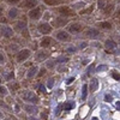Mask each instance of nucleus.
<instances>
[{
	"label": "nucleus",
	"instance_id": "nucleus-1",
	"mask_svg": "<svg viewBox=\"0 0 120 120\" xmlns=\"http://www.w3.org/2000/svg\"><path fill=\"white\" fill-rule=\"evenodd\" d=\"M22 97H23V100H25L26 102H30V103L38 102V97L36 96V94H34L33 91H29V90H25V91L22 93Z\"/></svg>",
	"mask_w": 120,
	"mask_h": 120
},
{
	"label": "nucleus",
	"instance_id": "nucleus-15",
	"mask_svg": "<svg viewBox=\"0 0 120 120\" xmlns=\"http://www.w3.org/2000/svg\"><path fill=\"white\" fill-rule=\"evenodd\" d=\"M0 33H1V35L4 37H11L13 31H12V29L11 28H8V26H3L1 29H0Z\"/></svg>",
	"mask_w": 120,
	"mask_h": 120
},
{
	"label": "nucleus",
	"instance_id": "nucleus-17",
	"mask_svg": "<svg viewBox=\"0 0 120 120\" xmlns=\"http://www.w3.org/2000/svg\"><path fill=\"white\" fill-rule=\"evenodd\" d=\"M97 88H98V81L96 78H93L91 81H90V84H89V90L91 93H94V91H96Z\"/></svg>",
	"mask_w": 120,
	"mask_h": 120
},
{
	"label": "nucleus",
	"instance_id": "nucleus-52",
	"mask_svg": "<svg viewBox=\"0 0 120 120\" xmlns=\"http://www.w3.org/2000/svg\"><path fill=\"white\" fill-rule=\"evenodd\" d=\"M119 1H120V0H119Z\"/></svg>",
	"mask_w": 120,
	"mask_h": 120
},
{
	"label": "nucleus",
	"instance_id": "nucleus-31",
	"mask_svg": "<svg viewBox=\"0 0 120 120\" xmlns=\"http://www.w3.org/2000/svg\"><path fill=\"white\" fill-rule=\"evenodd\" d=\"M93 10H94V5H91V6H90V8L83 10V11H82L81 13H82V15H84V13H90V12H93Z\"/></svg>",
	"mask_w": 120,
	"mask_h": 120
},
{
	"label": "nucleus",
	"instance_id": "nucleus-18",
	"mask_svg": "<svg viewBox=\"0 0 120 120\" xmlns=\"http://www.w3.org/2000/svg\"><path fill=\"white\" fill-rule=\"evenodd\" d=\"M37 72H38V68H37L36 66H33V67L28 71V75H26V76H28V78H34Z\"/></svg>",
	"mask_w": 120,
	"mask_h": 120
},
{
	"label": "nucleus",
	"instance_id": "nucleus-10",
	"mask_svg": "<svg viewBox=\"0 0 120 120\" xmlns=\"http://www.w3.org/2000/svg\"><path fill=\"white\" fill-rule=\"evenodd\" d=\"M53 45H54V40L52 37H49V36H45L41 41H40V46H41L42 48H49Z\"/></svg>",
	"mask_w": 120,
	"mask_h": 120
},
{
	"label": "nucleus",
	"instance_id": "nucleus-22",
	"mask_svg": "<svg viewBox=\"0 0 120 120\" xmlns=\"http://www.w3.org/2000/svg\"><path fill=\"white\" fill-rule=\"evenodd\" d=\"M86 96H88V85H86V84H84V85H83V88H82V98H83V100H85V98H86Z\"/></svg>",
	"mask_w": 120,
	"mask_h": 120
},
{
	"label": "nucleus",
	"instance_id": "nucleus-51",
	"mask_svg": "<svg viewBox=\"0 0 120 120\" xmlns=\"http://www.w3.org/2000/svg\"><path fill=\"white\" fill-rule=\"evenodd\" d=\"M33 120H35V119H33Z\"/></svg>",
	"mask_w": 120,
	"mask_h": 120
},
{
	"label": "nucleus",
	"instance_id": "nucleus-14",
	"mask_svg": "<svg viewBox=\"0 0 120 120\" xmlns=\"http://www.w3.org/2000/svg\"><path fill=\"white\" fill-rule=\"evenodd\" d=\"M7 17H8L10 19H16L17 17H19V10L16 8V7H11V8L8 10Z\"/></svg>",
	"mask_w": 120,
	"mask_h": 120
},
{
	"label": "nucleus",
	"instance_id": "nucleus-38",
	"mask_svg": "<svg viewBox=\"0 0 120 120\" xmlns=\"http://www.w3.org/2000/svg\"><path fill=\"white\" fill-rule=\"evenodd\" d=\"M66 52L67 53H75L76 52V48L75 47H68V48H66Z\"/></svg>",
	"mask_w": 120,
	"mask_h": 120
},
{
	"label": "nucleus",
	"instance_id": "nucleus-9",
	"mask_svg": "<svg viewBox=\"0 0 120 120\" xmlns=\"http://www.w3.org/2000/svg\"><path fill=\"white\" fill-rule=\"evenodd\" d=\"M37 4H38L37 0H23V1L21 3V5H19V7H22V8H31L33 10V7L35 8Z\"/></svg>",
	"mask_w": 120,
	"mask_h": 120
},
{
	"label": "nucleus",
	"instance_id": "nucleus-3",
	"mask_svg": "<svg viewBox=\"0 0 120 120\" xmlns=\"http://www.w3.org/2000/svg\"><path fill=\"white\" fill-rule=\"evenodd\" d=\"M55 38L58 40V41H61V42H67L71 40V36H70V34L67 31H64V30H58V31L54 34Z\"/></svg>",
	"mask_w": 120,
	"mask_h": 120
},
{
	"label": "nucleus",
	"instance_id": "nucleus-26",
	"mask_svg": "<svg viewBox=\"0 0 120 120\" xmlns=\"http://www.w3.org/2000/svg\"><path fill=\"white\" fill-rule=\"evenodd\" d=\"M7 95V89L5 88V86H1L0 85V96L1 97H5Z\"/></svg>",
	"mask_w": 120,
	"mask_h": 120
},
{
	"label": "nucleus",
	"instance_id": "nucleus-2",
	"mask_svg": "<svg viewBox=\"0 0 120 120\" xmlns=\"http://www.w3.org/2000/svg\"><path fill=\"white\" fill-rule=\"evenodd\" d=\"M56 12L60 13L64 17H75L76 13L72 8H70L68 6H61V7H58L56 8Z\"/></svg>",
	"mask_w": 120,
	"mask_h": 120
},
{
	"label": "nucleus",
	"instance_id": "nucleus-5",
	"mask_svg": "<svg viewBox=\"0 0 120 120\" xmlns=\"http://www.w3.org/2000/svg\"><path fill=\"white\" fill-rule=\"evenodd\" d=\"M41 17H42V8L41 7H35V8L29 11V18L31 21H37Z\"/></svg>",
	"mask_w": 120,
	"mask_h": 120
},
{
	"label": "nucleus",
	"instance_id": "nucleus-8",
	"mask_svg": "<svg viewBox=\"0 0 120 120\" xmlns=\"http://www.w3.org/2000/svg\"><path fill=\"white\" fill-rule=\"evenodd\" d=\"M67 30L70 33H73V34H77V33H81L84 30V25L82 23H72L67 26Z\"/></svg>",
	"mask_w": 120,
	"mask_h": 120
},
{
	"label": "nucleus",
	"instance_id": "nucleus-20",
	"mask_svg": "<svg viewBox=\"0 0 120 120\" xmlns=\"http://www.w3.org/2000/svg\"><path fill=\"white\" fill-rule=\"evenodd\" d=\"M24 108H25V111H26L28 113H36V112H37V108H36L35 106H29V105H26Z\"/></svg>",
	"mask_w": 120,
	"mask_h": 120
},
{
	"label": "nucleus",
	"instance_id": "nucleus-41",
	"mask_svg": "<svg viewBox=\"0 0 120 120\" xmlns=\"http://www.w3.org/2000/svg\"><path fill=\"white\" fill-rule=\"evenodd\" d=\"M58 70H59V72H65L66 71V67H61V66H60Z\"/></svg>",
	"mask_w": 120,
	"mask_h": 120
},
{
	"label": "nucleus",
	"instance_id": "nucleus-44",
	"mask_svg": "<svg viewBox=\"0 0 120 120\" xmlns=\"http://www.w3.org/2000/svg\"><path fill=\"white\" fill-rule=\"evenodd\" d=\"M73 81H75V78H68V79H67V82H66V83H67V84H70V83H72Z\"/></svg>",
	"mask_w": 120,
	"mask_h": 120
},
{
	"label": "nucleus",
	"instance_id": "nucleus-13",
	"mask_svg": "<svg viewBox=\"0 0 120 120\" xmlns=\"http://www.w3.org/2000/svg\"><path fill=\"white\" fill-rule=\"evenodd\" d=\"M48 56H49L48 52H46V51H38L35 54V60H36V61H43V60H46Z\"/></svg>",
	"mask_w": 120,
	"mask_h": 120
},
{
	"label": "nucleus",
	"instance_id": "nucleus-32",
	"mask_svg": "<svg viewBox=\"0 0 120 120\" xmlns=\"http://www.w3.org/2000/svg\"><path fill=\"white\" fill-rule=\"evenodd\" d=\"M105 5H106V1H105V0H98V3H97L98 8H103Z\"/></svg>",
	"mask_w": 120,
	"mask_h": 120
},
{
	"label": "nucleus",
	"instance_id": "nucleus-35",
	"mask_svg": "<svg viewBox=\"0 0 120 120\" xmlns=\"http://www.w3.org/2000/svg\"><path fill=\"white\" fill-rule=\"evenodd\" d=\"M6 1H7L8 4H11V5H16V4H18V3H21L22 0H6Z\"/></svg>",
	"mask_w": 120,
	"mask_h": 120
},
{
	"label": "nucleus",
	"instance_id": "nucleus-6",
	"mask_svg": "<svg viewBox=\"0 0 120 120\" xmlns=\"http://www.w3.org/2000/svg\"><path fill=\"white\" fill-rule=\"evenodd\" d=\"M52 25L51 24H48V23H46V22H43V23H40L38 25H37V30L41 34H43V35H48V34H51L52 33Z\"/></svg>",
	"mask_w": 120,
	"mask_h": 120
},
{
	"label": "nucleus",
	"instance_id": "nucleus-21",
	"mask_svg": "<svg viewBox=\"0 0 120 120\" xmlns=\"http://www.w3.org/2000/svg\"><path fill=\"white\" fill-rule=\"evenodd\" d=\"M115 46H116V43H115L114 41H112V40H107V41H106V47H107V49H113Z\"/></svg>",
	"mask_w": 120,
	"mask_h": 120
},
{
	"label": "nucleus",
	"instance_id": "nucleus-42",
	"mask_svg": "<svg viewBox=\"0 0 120 120\" xmlns=\"http://www.w3.org/2000/svg\"><path fill=\"white\" fill-rule=\"evenodd\" d=\"M103 70H106V66H98L97 67V71H103Z\"/></svg>",
	"mask_w": 120,
	"mask_h": 120
},
{
	"label": "nucleus",
	"instance_id": "nucleus-16",
	"mask_svg": "<svg viewBox=\"0 0 120 120\" xmlns=\"http://www.w3.org/2000/svg\"><path fill=\"white\" fill-rule=\"evenodd\" d=\"M97 26L101 28V29H103V30H112V29H113V24H112L111 22H108V21L100 22V23L97 24Z\"/></svg>",
	"mask_w": 120,
	"mask_h": 120
},
{
	"label": "nucleus",
	"instance_id": "nucleus-23",
	"mask_svg": "<svg viewBox=\"0 0 120 120\" xmlns=\"http://www.w3.org/2000/svg\"><path fill=\"white\" fill-rule=\"evenodd\" d=\"M73 107H75V103H73L72 101L66 102V103L64 105V109H65V111H70V109H72Z\"/></svg>",
	"mask_w": 120,
	"mask_h": 120
},
{
	"label": "nucleus",
	"instance_id": "nucleus-34",
	"mask_svg": "<svg viewBox=\"0 0 120 120\" xmlns=\"http://www.w3.org/2000/svg\"><path fill=\"white\" fill-rule=\"evenodd\" d=\"M46 75V68H41V70H38V77H43Z\"/></svg>",
	"mask_w": 120,
	"mask_h": 120
},
{
	"label": "nucleus",
	"instance_id": "nucleus-19",
	"mask_svg": "<svg viewBox=\"0 0 120 120\" xmlns=\"http://www.w3.org/2000/svg\"><path fill=\"white\" fill-rule=\"evenodd\" d=\"M43 1L48 6H56V5H60V4L63 3L61 0H43Z\"/></svg>",
	"mask_w": 120,
	"mask_h": 120
},
{
	"label": "nucleus",
	"instance_id": "nucleus-39",
	"mask_svg": "<svg viewBox=\"0 0 120 120\" xmlns=\"http://www.w3.org/2000/svg\"><path fill=\"white\" fill-rule=\"evenodd\" d=\"M112 100H113V98H112V96H111V95H106V96H105V101H108V102H111Z\"/></svg>",
	"mask_w": 120,
	"mask_h": 120
},
{
	"label": "nucleus",
	"instance_id": "nucleus-45",
	"mask_svg": "<svg viewBox=\"0 0 120 120\" xmlns=\"http://www.w3.org/2000/svg\"><path fill=\"white\" fill-rule=\"evenodd\" d=\"M85 47H86V43L84 42V43H82V45H81V47H79V48H81V49H84Z\"/></svg>",
	"mask_w": 120,
	"mask_h": 120
},
{
	"label": "nucleus",
	"instance_id": "nucleus-7",
	"mask_svg": "<svg viewBox=\"0 0 120 120\" xmlns=\"http://www.w3.org/2000/svg\"><path fill=\"white\" fill-rule=\"evenodd\" d=\"M15 29L17 30L18 33H21V34H23L25 37H28V28H26V23L23 21H19V22H17L16 23V25H15Z\"/></svg>",
	"mask_w": 120,
	"mask_h": 120
},
{
	"label": "nucleus",
	"instance_id": "nucleus-48",
	"mask_svg": "<svg viewBox=\"0 0 120 120\" xmlns=\"http://www.w3.org/2000/svg\"><path fill=\"white\" fill-rule=\"evenodd\" d=\"M91 120H98V119H97V118H93Z\"/></svg>",
	"mask_w": 120,
	"mask_h": 120
},
{
	"label": "nucleus",
	"instance_id": "nucleus-43",
	"mask_svg": "<svg viewBox=\"0 0 120 120\" xmlns=\"http://www.w3.org/2000/svg\"><path fill=\"white\" fill-rule=\"evenodd\" d=\"M93 70H94V65H90V67H89V70H88V72H89V73L93 72Z\"/></svg>",
	"mask_w": 120,
	"mask_h": 120
},
{
	"label": "nucleus",
	"instance_id": "nucleus-46",
	"mask_svg": "<svg viewBox=\"0 0 120 120\" xmlns=\"http://www.w3.org/2000/svg\"><path fill=\"white\" fill-rule=\"evenodd\" d=\"M116 108H118V109H120V102H119V101L116 102Z\"/></svg>",
	"mask_w": 120,
	"mask_h": 120
},
{
	"label": "nucleus",
	"instance_id": "nucleus-11",
	"mask_svg": "<svg viewBox=\"0 0 120 120\" xmlns=\"http://www.w3.org/2000/svg\"><path fill=\"white\" fill-rule=\"evenodd\" d=\"M85 36L88 38H91V40H95V38H98L100 36H101V34H100V31L97 29H89L86 30V33H85Z\"/></svg>",
	"mask_w": 120,
	"mask_h": 120
},
{
	"label": "nucleus",
	"instance_id": "nucleus-40",
	"mask_svg": "<svg viewBox=\"0 0 120 120\" xmlns=\"http://www.w3.org/2000/svg\"><path fill=\"white\" fill-rule=\"evenodd\" d=\"M114 16H115V18H119V19H120V8L116 10V12L114 13Z\"/></svg>",
	"mask_w": 120,
	"mask_h": 120
},
{
	"label": "nucleus",
	"instance_id": "nucleus-49",
	"mask_svg": "<svg viewBox=\"0 0 120 120\" xmlns=\"http://www.w3.org/2000/svg\"><path fill=\"white\" fill-rule=\"evenodd\" d=\"M3 116H4V115L1 114V112H0V118H3Z\"/></svg>",
	"mask_w": 120,
	"mask_h": 120
},
{
	"label": "nucleus",
	"instance_id": "nucleus-28",
	"mask_svg": "<svg viewBox=\"0 0 120 120\" xmlns=\"http://www.w3.org/2000/svg\"><path fill=\"white\" fill-rule=\"evenodd\" d=\"M106 8H105V13L106 15H111V12H112V10H113V5H108V6H105Z\"/></svg>",
	"mask_w": 120,
	"mask_h": 120
},
{
	"label": "nucleus",
	"instance_id": "nucleus-37",
	"mask_svg": "<svg viewBox=\"0 0 120 120\" xmlns=\"http://www.w3.org/2000/svg\"><path fill=\"white\" fill-rule=\"evenodd\" d=\"M13 77H15V75H13V72H8V73H6V76H5V78L6 79H13Z\"/></svg>",
	"mask_w": 120,
	"mask_h": 120
},
{
	"label": "nucleus",
	"instance_id": "nucleus-25",
	"mask_svg": "<svg viewBox=\"0 0 120 120\" xmlns=\"http://www.w3.org/2000/svg\"><path fill=\"white\" fill-rule=\"evenodd\" d=\"M4 5L3 4H0V22H6L5 21V18H4Z\"/></svg>",
	"mask_w": 120,
	"mask_h": 120
},
{
	"label": "nucleus",
	"instance_id": "nucleus-50",
	"mask_svg": "<svg viewBox=\"0 0 120 120\" xmlns=\"http://www.w3.org/2000/svg\"><path fill=\"white\" fill-rule=\"evenodd\" d=\"M105 1H107V0H105Z\"/></svg>",
	"mask_w": 120,
	"mask_h": 120
},
{
	"label": "nucleus",
	"instance_id": "nucleus-24",
	"mask_svg": "<svg viewBox=\"0 0 120 120\" xmlns=\"http://www.w3.org/2000/svg\"><path fill=\"white\" fill-rule=\"evenodd\" d=\"M8 88L12 90V91H16V90H18L19 88H21V85H19L18 83H10L8 84Z\"/></svg>",
	"mask_w": 120,
	"mask_h": 120
},
{
	"label": "nucleus",
	"instance_id": "nucleus-33",
	"mask_svg": "<svg viewBox=\"0 0 120 120\" xmlns=\"http://www.w3.org/2000/svg\"><path fill=\"white\" fill-rule=\"evenodd\" d=\"M5 60H6V58H5V54L0 51V64H4L5 63Z\"/></svg>",
	"mask_w": 120,
	"mask_h": 120
},
{
	"label": "nucleus",
	"instance_id": "nucleus-36",
	"mask_svg": "<svg viewBox=\"0 0 120 120\" xmlns=\"http://www.w3.org/2000/svg\"><path fill=\"white\" fill-rule=\"evenodd\" d=\"M54 64H55V61H53V60H52V61H47V67L48 68H53L54 67Z\"/></svg>",
	"mask_w": 120,
	"mask_h": 120
},
{
	"label": "nucleus",
	"instance_id": "nucleus-47",
	"mask_svg": "<svg viewBox=\"0 0 120 120\" xmlns=\"http://www.w3.org/2000/svg\"><path fill=\"white\" fill-rule=\"evenodd\" d=\"M1 82H3V78H1V77H0V84H1Z\"/></svg>",
	"mask_w": 120,
	"mask_h": 120
},
{
	"label": "nucleus",
	"instance_id": "nucleus-30",
	"mask_svg": "<svg viewBox=\"0 0 120 120\" xmlns=\"http://www.w3.org/2000/svg\"><path fill=\"white\" fill-rule=\"evenodd\" d=\"M112 77H113L114 79H116V81H120V73L116 72V71H113V72H112Z\"/></svg>",
	"mask_w": 120,
	"mask_h": 120
},
{
	"label": "nucleus",
	"instance_id": "nucleus-27",
	"mask_svg": "<svg viewBox=\"0 0 120 120\" xmlns=\"http://www.w3.org/2000/svg\"><path fill=\"white\" fill-rule=\"evenodd\" d=\"M54 86V78H49L47 81V88L48 89H52Z\"/></svg>",
	"mask_w": 120,
	"mask_h": 120
},
{
	"label": "nucleus",
	"instance_id": "nucleus-4",
	"mask_svg": "<svg viewBox=\"0 0 120 120\" xmlns=\"http://www.w3.org/2000/svg\"><path fill=\"white\" fill-rule=\"evenodd\" d=\"M31 55V52H30V49H22V51H19L16 55V59L18 63H24L25 60Z\"/></svg>",
	"mask_w": 120,
	"mask_h": 120
},
{
	"label": "nucleus",
	"instance_id": "nucleus-12",
	"mask_svg": "<svg viewBox=\"0 0 120 120\" xmlns=\"http://www.w3.org/2000/svg\"><path fill=\"white\" fill-rule=\"evenodd\" d=\"M67 22H68L67 18L56 17V18L54 19V22H53V26H56V28H59V26H65V25L67 24Z\"/></svg>",
	"mask_w": 120,
	"mask_h": 120
},
{
	"label": "nucleus",
	"instance_id": "nucleus-29",
	"mask_svg": "<svg viewBox=\"0 0 120 120\" xmlns=\"http://www.w3.org/2000/svg\"><path fill=\"white\" fill-rule=\"evenodd\" d=\"M56 61H58V63H60V64H63V63H67V61H68V58H67V56L58 58V59H56Z\"/></svg>",
	"mask_w": 120,
	"mask_h": 120
}]
</instances>
